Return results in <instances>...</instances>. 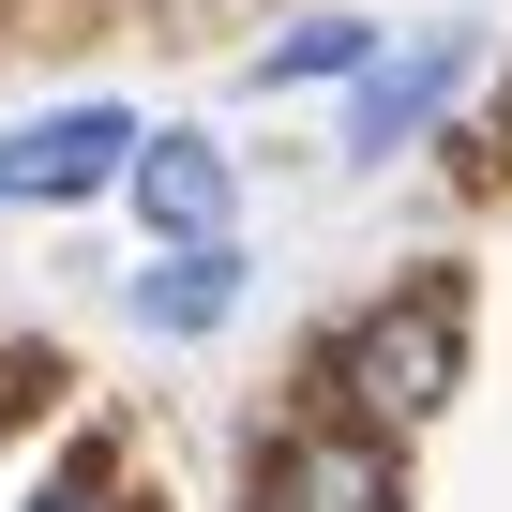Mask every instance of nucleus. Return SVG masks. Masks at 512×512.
Returning <instances> with one entry per match:
<instances>
[{"mask_svg":"<svg viewBox=\"0 0 512 512\" xmlns=\"http://www.w3.org/2000/svg\"><path fill=\"white\" fill-rule=\"evenodd\" d=\"M452 76H467V46H407V61H377V76H362V106H347V151H362V166H392V151L452 106Z\"/></svg>","mask_w":512,"mask_h":512,"instance_id":"5","label":"nucleus"},{"mask_svg":"<svg viewBox=\"0 0 512 512\" xmlns=\"http://www.w3.org/2000/svg\"><path fill=\"white\" fill-rule=\"evenodd\" d=\"M347 61H362V16H317V31L272 46V76H347Z\"/></svg>","mask_w":512,"mask_h":512,"instance_id":"7","label":"nucleus"},{"mask_svg":"<svg viewBox=\"0 0 512 512\" xmlns=\"http://www.w3.org/2000/svg\"><path fill=\"white\" fill-rule=\"evenodd\" d=\"M31 512H121V497H106V482H91V467H76V482H46V497H31Z\"/></svg>","mask_w":512,"mask_h":512,"instance_id":"8","label":"nucleus"},{"mask_svg":"<svg viewBox=\"0 0 512 512\" xmlns=\"http://www.w3.org/2000/svg\"><path fill=\"white\" fill-rule=\"evenodd\" d=\"M226 302H241V256H226V241L166 256V272H136V317H151V332H211Z\"/></svg>","mask_w":512,"mask_h":512,"instance_id":"6","label":"nucleus"},{"mask_svg":"<svg viewBox=\"0 0 512 512\" xmlns=\"http://www.w3.org/2000/svg\"><path fill=\"white\" fill-rule=\"evenodd\" d=\"M256 512H392V437H287L272 482H256Z\"/></svg>","mask_w":512,"mask_h":512,"instance_id":"3","label":"nucleus"},{"mask_svg":"<svg viewBox=\"0 0 512 512\" xmlns=\"http://www.w3.org/2000/svg\"><path fill=\"white\" fill-rule=\"evenodd\" d=\"M121 181H136V211L166 226V256L226 241V151H211V136H151V151H136Z\"/></svg>","mask_w":512,"mask_h":512,"instance_id":"4","label":"nucleus"},{"mask_svg":"<svg viewBox=\"0 0 512 512\" xmlns=\"http://www.w3.org/2000/svg\"><path fill=\"white\" fill-rule=\"evenodd\" d=\"M452 362H467V302H452V287H407V302H377V317L347 332V392H362L377 422H422V407L452 392Z\"/></svg>","mask_w":512,"mask_h":512,"instance_id":"1","label":"nucleus"},{"mask_svg":"<svg viewBox=\"0 0 512 512\" xmlns=\"http://www.w3.org/2000/svg\"><path fill=\"white\" fill-rule=\"evenodd\" d=\"M121 166H136V121L121 106H61V121H31L16 151H0V196H91Z\"/></svg>","mask_w":512,"mask_h":512,"instance_id":"2","label":"nucleus"}]
</instances>
